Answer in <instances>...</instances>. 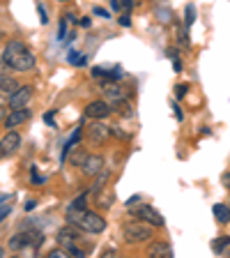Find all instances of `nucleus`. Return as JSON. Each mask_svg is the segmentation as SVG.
Listing matches in <instances>:
<instances>
[{
	"instance_id": "7",
	"label": "nucleus",
	"mask_w": 230,
	"mask_h": 258,
	"mask_svg": "<svg viewBox=\"0 0 230 258\" xmlns=\"http://www.w3.org/2000/svg\"><path fill=\"white\" fill-rule=\"evenodd\" d=\"M111 113H113V108L106 99H97V102H90L86 106V115L92 120H104V118H108Z\"/></svg>"
},
{
	"instance_id": "3",
	"label": "nucleus",
	"mask_w": 230,
	"mask_h": 258,
	"mask_svg": "<svg viewBox=\"0 0 230 258\" xmlns=\"http://www.w3.org/2000/svg\"><path fill=\"white\" fill-rule=\"evenodd\" d=\"M44 244V233L42 231H28V228H21V231L12 235L10 240V249L12 251H23V249H39Z\"/></svg>"
},
{
	"instance_id": "1",
	"label": "nucleus",
	"mask_w": 230,
	"mask_h": 258,
	"mask_svg": "<svg viewBox=\"0 0 230 258\" xmlns=\"http://www.w3.org/2000/svg\"><path fill=\"white\" fill-rule=\"evenodd\" d=\"M3 62L10 70L30 72L35 67V55L28 48V44H23L21 39H12V42H7L5 51H3Z\"/></svg>"
},
{
	"instance_id": "42",
	"label": "nucleus",
	"mask_w": 230,
	"mask_h": 258,
	"mask_svg": "<svg viewBox=\"0 0 230 258\" xmlns=\"http://www.w3.org/2000/svg\"><path fill=\"white\" fill-rule=\"evenodd\" d=\"M5 115H7V111H5V106H0V120H5Z\"/></svg>"
},
{
	"instance_id": "28",
	"label": "nucleus",
	"mask_w": 230,
	"mask_h": 258,
	"mask_svg": "<svg viewBox=\"0 0 230 258\" xmlns=\"http://www.w3.org/2000/svg\"><path fill=\"white\" fill-rule=\"evenodd\" d=\"M88 196H90V194H81V196L71 205H74V208H86V199H88Z\"/></svg>"
},
{
	"instance_id": "10",
	"label": "nucleus",
	"mask_w": 230,
	"mask_h": 258,
	"mask_svg": "<svg viewBox=\"0 0 230 258\" xmlns=\"http://www.w3.org/2000/svg\"><path fill=\"white\" fill-rule=\"evenodd\" d=\"M81 168H83V173H86L88 177L97 175V173L104 168V157H99V155H88L86 159H83V164H81Z\"/></svg>"
},
{
	"instance_id": "20",
	"label": "nucleus",
	"mask_w": 230,
	"mask_h": 258,
	"mask_svg": "<svg viewBox=\"0 0 230 258\" xmlns=\"http://www.w3.org/2000/svg\"><path fill=\"white\" fill-rule=\"evenodd\" d=\"M86 157H88V152L83 150V148H79V145H76V148H74V155H71V164H74V166H81Z\"/></svg>"
},
{
	"instance_id": "38",
	"label": "nucleus",
	"mask_w": 230,
	"mask_h": 258,
	"mask_svg": "<svg viewBox=\"0 0 230 258\" xmlns=\"http://www.w3.org/2000/svg\"><path fill=\"white\" fill-rule=\"evenodd\" d=\"M228 180H230V173L225 171V173H223V187H230V182H228Z\"/></svg>"
},
{
	"instance_id": "29",
	"label": "nucleus",
	"mask_w": 230,
	"mask_h": 258,
	"mask_svg": "<svg viewBox=\"0 0 230 258\" xmlns=\"http://www.w3.org/2000/svg\"><path fill=\"white\" fill-rule=\"evenodd\" d=\"M37 10H39V19H42V23H48L46 10H44V5H42V3H37Z\"/></svg>"
},
{
	"instance_id": "44",
	"label": "nucleus",
	"mask_w": 230,
	"mask_h": 258,
	"mask_svg": "<svg viewBox=\"0 0 230 258\" xmlns=\"http://www.w3.org/2000/svg\"><path fill=\"white\" fill-rule=\"evenodd\" d=\"M3 67H5V62H3V60H0V72H3Z\"/></svg>"
},
{
	"instance_id": "37",
	"label": "nucleus",
	"mask_w": 230,
	"mask_h": 258,
	"mask_svg": "<svg viewBox=\"0 0 230 258\" xmlns=\"http://www.w3.org/2000/svg\"><path fill=\"white\" fill-rule=\"evenodd\" d=\"M10 212H12V210H10V208H3V210H0V221L5 219V217H7V215H10Z\"/></svg>"
},
{
	"instance_id": "33",
	"label": "nucleus",
	"mask_w": 230,
	"mask_h": 258,
	"mask_svg": "<svg viewBox=\"0 0 230 258\" xmlns=\"http://www.w3.org/2000/svg\"><path fill=\"white\" fill-rule=\"evenodd\" d=\"M138 201H140V196H131V199L127 201V208H134V205H138Z\"/></svg>"
},
{
	"instance_id": "47",
	"label": "nucleus",
	"mask_w": 230,
	"mask_h": 258,
	"mask_svg": "<svg viewBox=\"0 0 230 258\" xmlns=\"http://www.w3.org/2000/svg\"><path fill=\"white\" fill-rule=\"evenodd\" d=\"M0 37H3V35H0Z\"/></svg>"
},
{
	"instance_id": "40",
	"label": "nucleus",
	"mask_w": 230,
	"mask_h": 258,
	"mask_svg": "<svg viewBox=\"0 0 230 258\" xmlns=\"http://www.w3.org/2000/svg\"><path fill=\"white\" fill-rule=\"evenodd\" d=\"M44 120H46L48 124H53V113H46V115H44Z\"/></svg>"
},
{
	"instance_id": "8",
	"label": "nucleus",
	"mask_w": 230,
	"mask_h": 258,
	"mask_svg": "<svg viewBox=\"0 0 230 258\" xmlns=\"http://www.w3.org/2000/svg\"><path fill=\"white\" fill-rule=\"evenodd\" d=\"M32 90H35L32 86H19V88H16V90L10 95V106H12V108L26 106V104L32 99Z\"/></svg>"
},
{
	"instance_id": "31",
	"label": "nucleus",
	"mask_w": 230,
	"mask_h": 258,
	"mask_svg": "<svg viewBox=\"0 0 230 258\" xmlns=\"http://www.w3.org/2000/svg\"><path fill=\"white\" fill-rule=\"evenodd\" d=\"M92 12H95L97 16H102V19H111V14H108V12L104 10V7H95V10H92Z\"/></svg>"
},
{
	"instance_id": "14",
	"label": "nucleus",
	"mask_w": 230,
	"mask_h": 258,
	"mask_svg": "<svg viewBox=\"0 0 230 258\" xmlns=\"http://www.w3.org/2000/svg\"><path fill=\"white\" fill-rule=\"evenodd\" d=\"M92 76H95V79L106 76V79H111V81H118V79H122V70H120V67H113V72H111V70H104V67H92Z\"/></svg>"
},
{
	"instance_id": "6",
	"label": "nucleus",
	"mask_w": 230,
	"mask_h": 258,
	"mask_svg": "<svg viewBox=\"0 0 230 258\" xmlns=\"http://www.w3.org/2000/svg\"><path fill=\"white\" fill-rule=\"evenodd\" d=\"M19 145H21V136L16 134L14 129H10L3 139H0V159H7L12 157L16 150H19Z\"/></svg>"
},
{
	"instance_id": "24",
	"label": "nucleus",
	"mask_w": 230,
	"mask_h": 258,
	"mask_svg": "<svg viewBox=\"0 0 230 258\" xmlns=\"http://www.w3.org/2000/svg\"><path fill=\"white\" fill-rule=\"evenodd\" d=\"M193 21H196V7L189 5V7H187V28H191Z\"/></svg>"
},
{
	"instance_id": "30",
	"label": "nucleus",
	"mask_w": 230,
	"mask_h": 258,
	"mask_svg": "<svg viewBox=\"0 0 230 258\" xmlns=\"http://www.w3.org/2000/svg\"><path fill=\"white\" fill-rule=\"evenodd\" d=\"M120 26H122V28H129V26H131V16H129V14H122V16H120Z\"/></svg>"
},
{
	"instance_id": "32",
	"label": "nucleus",
	"mask_w": 230,
	"mask_h": 258,
	"mask_svg": "<svg viewBox=\"0 0 230 258\" xmlns=\"http://www.w3.org/2000/svg\"><path fill=\"white\" fill-rule=\"evenodd\" d=\"M64 256H67L64 249H53V251H51V258H64Z\"/></svg>"
},
{
	"instance_id": "39",
	"label": "nucleus",
	"mask_w": 230,
	"mask_h": 258,
	"mask_svg": "<svg viewBox=\"0 0 230 258\" xmlns=\"http://www.w3.org/2000/svg\"><path fill=\"white\" fill-rule=\"evenodd\" d=\"M64 16H67V21L76 23V16H74V12H67V14H64Z\"/></svg>"
},
{
	"instance_id": "18",
	"label": "nucleus",
	"mask_w": 230,
	"mask_h": 258,
	"mask_svg": "<svg viewBox=\"0 0 230 258\" xmlns=\"http://www.w3.org/2000/svg\"><path fill=\"white\" fill-rule=\"evenodd\" d=\"M92 196H97V205L99 208H104V210H108L113 205V194L111 191H97V194H92Z\"/></svg>"
},
{
	"instance_id": "35",
	"label": "nucleus",
	"mask_w": 230,
	"mask_h": 258,
	"mask_svg": "<svg viewBox=\"0 0 230 258\" xmlns=\"http://www.w3.org/2000/svg\"><path fill=\"white\" fill-rule=\"evenodd\" d=\"M180 42H182L184 46H189V37H187V30H182V32H180Z\"/></svg>"
},
{
	"instance_id": "12",
	"label": "nucleus",
	"mask_w": 230,
	"mask_h": 258,
	"mask_svg": "<svg viewBox=\"0 0 230 258\" xmlns=\"http://www.w3.org/2000/svg\"><path fill=\"white\" fill-rule=\"evenodd\" d=\"M81 233H83L81 228H76L74 224H69V226H64V228L58 231V242L62 244V247L64 244H71V242H76L81 237Z\"/></svg>"
},
{
	"instance_id": "26",
	"label": "nucleus",
	"mask_w": 230,
	"mask_h": 258,
	"mask_svg": "<svg viewBox=\"0 0 230 258\" xmlns=\"http://www.w3.org/2000/svg\"><path fill=\"white\" fill-rule=\"evenodd\" d=\"M58 39L64 42L67 39V21H60V28H58Z\"/></svg>"
},
{
	"instance_id": "23",
	"label": "nucleus",
	"mask_w": 230,
	"mask_h": 258,
	"mask_svg": "<svg viewBox=\"0 0 230 258\" xmlns=\"http://www.w3.org/2000/svg\"><path fill=\"white\" fill-rule=\"evenodd\" d=\"M108 136H118L122 141H129V134H124L122 129H118V127H108Z\"/></svg>"
},
{
	"instance_id": "41",
	"label": "nucleus",
	"mask_w": 230,
	"mask_h": 258,
	"mask_svg": "<svg viewBox=\"0 0 230 258\" xmlns=\"http://www.w3.org/2000/svg\"><path fill=\"white\" fill-rule=\"evenodd\" d=\"M173 67H175V72H180V70H182V64H180V60H173Z\"/></svg>"
},
{
	"instance_id": "22",
	"label": "nucleus",
	"mask_w": 230,
	"mask_h": 258,
	"mask_svg": "<svg viewBox=\"0 0 230 258\" xmlns=\"http://www.w3.org/2000/svg\"><path fill=\"white\" fill-rule=\"evenodd\" d=\"M157 19H159V23H171L173 21V12L159 7V10H157Z\"/></svg>"
},
{
	"instance_id": "43",
	"label": "nucleus",
	"mask_w": 230,
	"mask_h": 258,
	"mask_svg": "<svg viewBox=\"0 0 230 258\" xmlns=\"http://www.w3.org/2000/svg\"><path fill=\"white\" fill-rule=\"evenodd\" d=\"M7 199H10V196H0V203H3V201H7Z\"/></svg>"
},
{
	"instance_id": "19",
	"label": "nucleus",
	"mask_w": 230,
	"mask_h": 258,
	"mask_svg": "<svg viewBox=\"0 0 230 258\" xmlns=\"http://www.w3.org/2000/svg\"><path fill=\"white\" fill-rule=\"evenodd\" d=\"M67 60H69V64H76V67H83V64L88 62L86 55H81L79 51H69V55H67Z\"/></svg>"
},
{
	"instance_id": "46",
	"label": "nucleus",
	"mask_w": 230,
	"mask_h": 258,
	"mask_svg": "<svg viewBox=\"0 0 230 258\" xmlns=\"http://www.w3.org/2000/svg\"><path fill=\"white\" fill-rule=\"evenodd\" d=\"M60 3H67V0H60Z\"/></svg>"
},
{
	"instance_id": "4",
	"label": "nucleus",
	"mask_w": 230,
	"mask_h": 258,
	"mask_svg": "<svg viewBox=\"0 0 230 258\" xmlns=\"http://www.w3.org/2000/svg\"><path fill=\"white\" fill-rule=\"evenodd\" d=\"M152 237V226L147 221H131L124 226V240L129 244H140Z\"/></svg>"
},
{
	"instance_id": "11",
	"label": "nucleus",
	"mask_w": 230,
	"mask_h": 258,
	"mask_svg": "<svg viewBox=\"0 0 230 258\" xmlns=\"http://www.w3.org/2000/svg\"><path fill=\"white\" fill-rule=\"evenodd\" d=\"M88 139L92 141V143H106L108 139V124H102V122H92L90 127H88Z\"/></svg>"
},
{
	"instance_id": "16",
	"label": "nucleus",
	"mask_w": 230,
	"mask_h": 258,
	"mask_svg": "<svg viewBox=\"0 0 230 258\" xmlns=\"http://www.w3.org/2000/svg\"><path fill=\"white\" fill-rule=\"evenodd\" d=\"M212 212H214L216 221H221V224H228L230 221V210H228V205L225 203H216L214 208H212Z\"/></svg>"
},
{
	"instance_id": "27",
	"label": "nucleus",
	"mask_w": 230,
	"mask_h": 258,
	"mask_svg": "<svg viewBox=\"0 0 230 258\" xmlns=\"http://www.w3.org/2000/svg\"><path fill=\"white\" fill-rule=\"evenodd\" d=\"M187 90H189V86H184V83H180V86H175V97H177V99H182V97L187 95Z\"/></svg>"
},
{
	"instance_id": "9",
	"label": "nucleus",
	"mask_w": 230,
	"mask_h": 258,
	"mask_svg": "<svg viewBox=\"0 0 230 258\" xmlns=\"http://www.w3.org/2000/svg\"><path fill=\"white\" fill-rule=\"evenodd\" d=\"M30 120V111H28L26 106L21 108H12L10 115H5V127L7 129H14V127H21L23 122H28Z\"/></svg>"
},
{
	"instance_id": "5",
	"label": "nucleus",
	"mask_w": 230,
	"mask_h": 258,
	"mask_svg": "<svg viewBox=\"0 0 230 258\" xmlns=\"http://www.w3.org/2000/svg\"><path fill=\"white\" fill-rule=\"evenodd\" d=\"M131 215L136 217V219H145L150 226H157V228H161V226H166V219L157 212L152 205H140V208H131Z\"/></svg>"
},
{
	"instance_id": "21",
	"label": "nucleus",
	"mask_w": 230,
	"mask_h": 258,
	"mask_svg": "<svg viewBox=\"0 0 230 258\" xmlns=\"http://www.w3.org/2000/svg\"><path fill=\"white\" fill-rule=\"evenodd\" d=\"M212 249H214L216 253H223V256H228V235H225L223 240H219V242H212Z\"/></svg>"
},
{
	"instance_id": "2",
	"label": "nucleus",
	"mask_w": 230,
	"mask_h": 258,
	"mask_svg": "<svg viewBox=\"0 0 230 258\" xmlns=\"http://www.w3.org/2000/svg\"><path fill=\"white\" fill-rule=\"evenodd\" d=\"M67 224H74L83 233H92V235L106 228V219L102 215L88 212L86 208H74V205H69V210H67Z\"/></svg>"
},
{
	"instance_id": "17",
	"label": "nucleus",
	"mask_w": 230,
	"mask_h": 258,
	"mask_svg": "<svg viewBox=\"0 0 230 258\" xmlns=\"http://www.w3.org/2000/svg\"><path fill=\"white\" fill-rule=\"evenodd\" d=\"M19 88V83H16L14 79H10V76L0 74V92H5V95H12V92Z\"/></svg>"
},
{
	"instance_id": "13",
	"label": "nucleus",
	"mask_w": 230,
	"mask_h": 258,
	"mask_svg": "<svg viewBox=\"0 0 230 258\" xmlns=\"http://www.w3.org/2000/svg\"><path fill=\"white\" fill-rule=\"evenodd\" d=\"M171 253H173V249L168 247L166 242H152L150 247H147V256H152V258H166Z\"/></svg>"
},
{
	"instance_id": "34",
	"label": "nucleus",
	"mask_w": 230,
	"mask_h": 258,
	"mask_svg": "<svg viewBox=\"0 0 230 258\" xmlns=\"http://www.w3.org/2000/svg\"><path fill=\"white\" fill-rule=\"evenodd\" d=\"M173 108H175V118L180 120V122H182V120H184V115H182V111H180V106H177V104H173Z\"/></svg>"
},
{
	"instance_id": "36",
	"label": "nucleus",
	"mask_w": 230,
	"mask_h": 258,
	"mask_svg": "<svg viewBox=\"0 0 230 258\" xmlns=\"http://www.w3.org/2000/svg\"><path fill=\"white\" fill-rule=\"evenodd\" d=\"M35 205H37V201L35 199H28V203H26V210L30 212V210H35Z\"/></svg>"
},
{
	"instance_id": "15",
	"label": "nucleus",
	"mask_w": 230,
	"mask_h": 258,
	"mask_svg": "<svg viewBox=\"0 0 230 258\" xmlns=\"http://www.w3.org/2000/svg\"><path fill=\"white\" fill-rule=\"evenodd\" d=\"M81 136H83V129H76V132H74V134H71L69 136V139H67V143H64V148H62V155H60V159H67V155H69V152L71 150H74V148H76V145H79V141H81Z\"/></svg>"
},
{
	"instance_id": "45",
	"label": "nucleus",
	"mask_w": 230,
	"mask_h": 258,
	"mask_svg": "<svg viewBox=\"0 0 230 258\" xmlns=\"http://www.w3.org/2000/svg\"><path fill=\"white\" fill-rule=\"evenodd\" d=\"M0 256H3V249H0Z\"/></svg>"
},
{
	"instance_id": "25",
	"label": "nucleus",
	"mask_w": 230,
	"mask_h": 258,
	"mask_svg": "<svg viewBox=\"0 0 230 258\" xmlns=\"http://www.w3.org/2000/svg\"><path fill=\"white\" fill-rule=\"evenodd\" d=\"M30 180H32V184H44V182H46V177L39 175L37 168H32V177H30Z\"/></svg>"
}]
</instances>
